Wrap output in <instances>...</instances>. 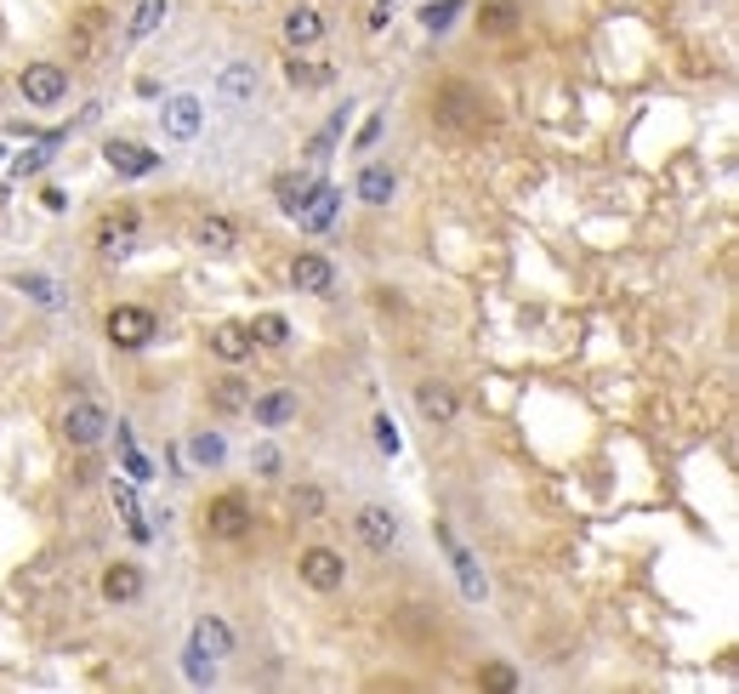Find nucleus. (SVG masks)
Returning <instances> with one entry per match:
<instances>
[{
	"label": "nucleus",
	"mask_w": 739,
	"mask_h": 694,
	"mask_svg": "<svg viewBox=\"0 0 739 694\" xmlns=\"http://www.w3.org/2000/svg\"><path fill=\"white\" fill-rule=\"evenodd\" d=\"M284 75H290V86H324V80H330V69H313V63H302V58H296Z\"/></svg>",
	"instance_id": "nucleus-32"
},
{
	"label": "nucleus",
	"mask_w": 739,
	"mask_h": 694,
	"mask_svg": "<svg viewBox=\"0 0 739 694\" xmlns=\"http://www.w3.org/2000/svg\"><path fill=\"white\" fill-rule=\"evenodd\" d=\"M353 529H359V541L370 553H387L392 541H399V513H392V507H359Z\"/></svg>",
	"instance_id": "nucleus-7"
},
{
	"label": "nucleus",
	"mask_w": 739,
	"mask_h": 694,
	"mask_svg": "<svg viewBox=\"0 0 739 694\" xmlns=\"http://www.w3.org/2000/svg\"><path fill=\"white\" fill-rule=\"evenodd\" d=\"M131 228H137L131 211H126V217H109L103 228H97V245H103L109 257H126V251H131Z\"/></svg>",
	"instance_id": "nucleus-24"
},
{
	"label": "nucleus",
	"mask_w": 739,
	"mask_h": 694,
	"mask_svg": "<svg viewBox=\"0 0 739 694\" xmlns=\"http://www.w3.org/2000/svg\"><path fill=\"white\" fill-rule=\"evenodd\" d=\"M251 416H257V427H284V422H296V393H262V399H251Z\"/></svg>",
	"instance_id": "nucleus-18"
},
{
	"label": "nucleus",
	"mask_w": 739,
	"mask_h": 694,
	"mask_svg": "<svg viewBox=\"0 0 739 694\" xmlns=\"http://www.w3.org/2000/svg\"><path fill=\"white\" fill-rule=\"evenodd\" d=\"M103 598L109 604H137L142 598V569L137 564H109L103 569Z\"/></svg>",
	"instance_id": "nucleus-14"
},
{
	"label": "nucleus",
	"mask_w": 739,
	"mask_h": 694,
	"mask_svg": "<svg viewBox=\"0 0 739 694\" xmlns=\"http://www.w3.org/2000/svg\"><path fill=\"white\" fill-rule=\"evenodd\" d=\"M279 29H284V46H296V52H308V46L324 40V18H319L313 7H290Z\"/></svg>",
	"instance_id": "nucleus-12"
},
{
	"label": "nucleus",
	"mask_w": 739,
	"mask_h": 694,
	"mask_svg": "<svg viewBox=\"0 0 739 694\" xmlns=\"http://www.w3.org/2000/svg\"><path fill=\"white\" fill-rule=\"evenodd\" d=\"M103 52H109V18L91 7V12L74 18V58H80V63H97Z\"/></svg>",
	"instance_id": "nucleus-9"
},
{
	"label": "nucleus",
	"mask_w": 739,
	"mask_h": 694,
	"mask_svg": "<svg viewBox=\"0 0 739 694\" xmlns=\"http://www.w3.org/2000/svg\"><path fill=\"white\" fill-rule=\"evenodd\" d=\"M109 341L114 347H148V341H154L160 336V319L154 314H148V308H137V303H120L114 314H109Z\"/></svg>",
	"instance_id": "nucleus-4"
},
{
	"label": "nucleus",
	"mask_w": 739,
	"mask_h": 694,
	"mask_svg": "<svg viewBox=\"0 0 739 694\" xmlns=\"http://www.w3.org/2000/svg\"><path fill=\"white\" fill-rule=\"evenodd\" d=\"M478 29L483 34H512L518 29V0H483V7H478Z\"/></svg>",
	"instance_id": "nucleus-22"
},
{
	"label": "nucleus",
	"mask_w": 739,
	"mask_h": 694,
	"mask_svg": "<svg viewBox=\"0 0 739 694\" xmlns=\"http://www.w3.org/2000/svg\"><path fill=\"white\" fill-rule=\"evenodd\" d=\"M23 290H34L46 308H58V285H52V279H23Z\"/></svg>",
	"instance_id": "nucleus-33"
},
{
	"label": "nucleus",
	"mask_w": 739,
	"mask_h": 694,
	"mask_svg": "<svg viewBox=\"0 0 739 694\" xmlns=\"http://www.w3.org/2000/svg\"><path fill=\"white\" fill-rule=\"evenodd\" d=\"M114 507H120L126 518H137V495H131L126 484H114Z\"/></svg>",
	"instance_id": "nucleus-36"
},
{
	"label": "nucleus",
	"mask_w": 739,
	"mask_h": 694,
	"mask_svg": "<svg viewBox=\"0 0 739 694\" xmlns=\"http://www.w3.org/2000/svg\"><path fill=\"white\" fill-rule=\"evenodd\" d=\"M290 285H296V290H308V296H330V290H336V268H330L319 251H296V262H290Z\"/></svg>",
	"instance_id": "nucleus-8"
},
{
	"label": "nucleus",
	"mask_w": 739,
	"mask_h": 694,
	"mask_svg": "<svg viewBox=\"0 0 739 694\" xmlns=\"http://www.w3.org/2000/svg\"><path fill=\"white\" fill-rule=\"evenodd\" d=\"M188 650H193V655H211V661L233 655V632H228V621H217V615H200V621H193Z\"/></svg>",
	"instance_id": "nucleus-10"
},
{
	"label": "nucleus",
	"mask_w": 739,
	"mask_h": 694,
	"mask_svg": "<svg viewBox=\"0 0 739 694\" xmlns=\"http://www.w3.org/2000/svg\"><path fill=\"white\" fill-rule=\"evenodd\" d=\"M296 569H302V586H313V592H336L348 581V564H341V553H330V547H308L296 558Z\"/></svg>",
	"instance_id": "nucleus-5"
},
{
	"label": "nucleus",
	"mask_w": 739,
	"mask_h": 694,
	"mask_svg": "<svg viewBox=\"0 0 739 694\" xmlns=\"http://www.w3.org/2000/svg\"><path fill=\"white\" fill-rule=\"evenodd\" d=\"M376 444H381V450H392V456H399V433H392V422H387V416H376Z\"/></svg>",
	"instance_id": "nucleus-34"
},
{
	"label": "nucleus",
	"mask_w": 739,
	"mask_h": 694,
	"mask_svg": "<svg viewBox=\"0 0 739 694\" xmlns=\"http://www.w3.org/2000/svg\"><path fill=\"white\" fill-rule=\"evenodd\" d=\"M416 405H421V416L432 422V427H450L456 422V410H461V399L443 381H421V393H416Z\"/></svg>",
	"instance_id": "nucleus-13"
},
{
	"label": "nucleus",
	"mask_w": 739,
	"mask_h": 694,
	"mask_svg": "<svg viewBox=\"0 0 739 694\" xmlns=\"http://www.w3.org/2000/svg\"><path fill=\"white\" fill-rule=\"evenodd\" d=\"M251 347H257V341H251V330H244V325H217V330H211V354H217L222 365H239Z\"/></svg>",
	"instance_id": "nucleus-17"
},
{
	"label": "nucleus",
	"mask_w": 739,
	"mask_h": 694,
	"mask_svg": "<svg viewBox=\"0 0 739 694\" xmlns=\"http://www.w3.org/2000/svg\"><path fill=\"white\" fill-rule=\"evenodd\" d=\"M160 18H166V0H142V7H137V18H131V29H126V40L154 34V29H160Z\"/></svg>",
	"instance_id": "nucleus-27"
},
{
	"label": "nucleus",
	"mask_w": 739,
	"mask_h": 694,
	"mask_svg": "<svg viewBox=\"0 0 739 694\" xmlns=\"http://www.w3.org/2000/svg\"><path fill=\"white\" fill-rule=\"evenodd\" d=\"M18 91H23L29 109H52V103H63V91H69V69L63 63H29L18 75Z\"/></svg>",
	"instance_id": "nucleus-2"
},
{
	"label": "nucleus",
	"mask_w": 739,
	"mask_h": 694,
	"mask_svg": "<svg viewBox=\"0 0 739 694\" xmlns=\"http://www.w3.org/2000/svg\"><path fill=\"white\" fill-rule=\"evenodd\" d=\"M489 103L478 91H467V86H443L438 97H432V115L443 120V126H467V131H483L489 126V115H483Z\"/></svg>",
	"instance_id": "nucleus-1"
},
{
	"label": "nucleus",
	"mask_w": 739,
	"mask_h": 694,
	"mask_svg": "<svg viewBox=\"0 0 739 694\" xmlns=\"http://www.w3.org/2000/svg\"><path fill=\"white\" fill-rule=\"evenodd\" d=\"M188 456H193V462H200V467H217V462L228 456V444H222L217 433H200V438H193V444H188Z\"/></svg>",
	"instance_id": "nucleus-28"
},
{
	"label": "nucleus",
	"mask_w": 739,
	"mask_h": 694,
	"mask_svg": "<svg viewBox=\"0 0 739 694\" xmlns=\"http://www.w3.org/2000/svg\"><path fill=\"white\" fill-rule=\"evenodd\" d=\"M206 529L217 541H239L244 529H251V507H244V495H217V502L206 507Z\"/></svg>",
	"instance_id": "nucleus-6"
},
{
	"label": "nucleus",
	"mask_w": 739,
	"mask_h": 694,
	"mask_svg": "<svg viewBox=\"0 0 739 694\" xmlns=\"http://www.w3.org/2000/svg\"><path fill=\"white\" fill-rule=\"evenodd\" d=\"M103 433H109V410L97 405V399H74V405L63 410V438L74 444V450H91V444H103Z\"/></svg>",
	"instance_id": "nucleus-3"
},
{
	"label": "nucleus",
	"mask_w": 739,
	"mask_h": 694,
	"mask_svg": "<svg viewBox=\"0 0 739 694\" xmlns=\"http://www.w3.org/2000/svg\"><path fill=\"white\" fill-rule=\"evenodd\" d=\"M392 188H399V182H392V166H364L359 171V200L364 206H387Z\"/></svg>",
	"instance_id": "nucleus-23"
},
{
	"label": "nucleus",
	"mask_w": 739,
	"mask_h": 694,
	"mask_svg": "<svg viewBox=\"0 0 739 694\" xmlns=\"http://www.w3.org/2000/svg\"><path fill=\"white\" fill-rule=\"evenodd\" d=\"M313 188H319L313 177H302V171H284V177H273V200H279V211H290V217H296V211L308 206V194H313Z\"/></svg>",
	"instance_id": "nucleus-19"
},
{
	"label": "nucleus",
	"mask_w": 739,
	"mask_h": 694,
	"mask_svg": "<svg viewBox=\"0 0 739 694\" xmlns=\"http://www.w3.org/2000/svg\"><path fill=\"white\" fill-rule=\"evenodd\" d=\"M103 160H109L120 177H148V171H160V155H148L142 142H120V137L103 148Z\"/></svg>",
	"instance_id": "nucleus-11"
},
{
	"label": "nucleus",
	"mask_w": 739,
	"mask_h": 694,
	"mask_svg": "<svg viewBox=\"0 0 739 694\" xmlns=\"http://www.w3.org/2000/svg\"><path fill=\"white\" fill-rule=\"evenodd\" d=\"M336 206H341V194H336V188H313V194H308V206L296 211L302 234H319V228H330V222H336Z\"/></svg>",
	"instance_id": "nucleus-15"
},
{
	"label": "nucleus",
	"mask_w": 739,
	"mask_h": 694,
	"mask_svg": "<svg viewBox=\"0 0 739 694\" xmlns=\"http://www.w3.org/2000/svg\"><path fill=\"white\" fill-rule=\"evenodd\" d=\"M478 683H483V688H518V672L501 666V661H489V666L478 672Z\"/></svg>",
	"instance_id": "nucleus-31"
},
{
	"label": "nucleus",
	"mask_w": 739,
	"mask_h": 694,
	"mask_svg": "<svg viewBox=\"0 0 739 694\" xmlns=\"http://www.w3.org/2000/svg\"><path fill=\"white\" fill-rule=\"evenodd\" d=\"M200 97H171L166 103V131L177 137V142H188V137H200Z\"/></svg>",
	"instance_id": "nucleus-16"
},
{
	"label": "nucleus",
	"mask_w": 739,
	"mask_h": 694,
	"mask_svg": "<svg viewBox=\"0 0 739 694\" xmlns=\"http://www.w3.org/2000/svg\"><path fill=\"white\" fill-rule=\"evenodd\" d=\"M290 513H296V518H319V513H324V495H319L313 484H302V489L290 495Z\"/></svg>",
	"instance_id": "nucleus-29"
},
{
	"label": "nucleus",
	"mask_w": 739,
	"mask_h": 694,
	"mask_svg": "<svg viewBox=\"0 0 739 694\" xmlns=\"http://www.w3.org/2000/svg\"><path fill=\"white\" fill-rule=\"evenodd\" d=\"M456 12H461V0H432V7H421V23L427 29H450Z\"/></svg>",
	"instance_id": "nucleus-30"
},
{
	"label": "nucleus",
	"mask_w": 739,
	"mask_h": 694,
	"mask_svg": "<svg viewBox=\"0 0 739 694\" xmlns=\"http://www.w3.org/2000/svg\"><path fill=\"white\" fill-rule=\"evenodd\" d=\"M251 341H262V347H284V341H290V319H284V314H257Z\"/></svg>",
	"instance_id": "nucleus-26"
},
{
	"label": "nucleus",
	"mask_w": 739,
	"mask_h": 694,
	"mask_svg": "<svg viewBox=\"0 0 739 694\" xmlns=\"http://www.w3.org/2000/svg\"><path fill=\"white\" fill-rule=\"evenodd\" d=\"M251 462H257V473H262V478H273V473H279V450H273V444H262V450H257Z\"/></svg>",
	"instance_id": "nucleus-35"
},
{
	"label": "nucleus",
	"mask_w": 739,
	"mask_h": 694,
	"mask_svg": "<svg viewBox=\"0 0 739 694\" xmlns=\"http://www.w3.org/2000/svg\"><path fill=\"white\" fill-rule=\"evenodd\" d=\"M222 97H233V103L257 97V63H233V69L222 75Z\"/></svg>",
	"instance_id": "nucleus-25"
},
{
	"label": "nucleus",
	"mask_w": 739,
	"mask_h": 694,
	"mask_svg": "<svg viewBox=\"0 0 739 694\" xmlns=\"http://www.w3.org/2000/svg\"><path fill=\"white\" fill-rule=\"evenodd\" d=\"M193 245H200V251H211V257H228V251H233V222H228V217H206L200 228H193Z\"/></svg>",
	"instance_id": "nucleus-21"
},
{
	"label": "nucleus",
	"mask_w": 739,
	"mask_h": 694,
	"mask_svg": "<svg viewBox=\"0 0 739 694\" xmlns=\"http://www.w3.org/2000/svg\"><path fill=\"white\" fill-rule=\"evenodd\" d=\"M211 405H217L222 416L251 410V381H244V376H222V381H211Z\"/></svg>",
	"instance_id": "nucleus-20"
}]
</instances>
